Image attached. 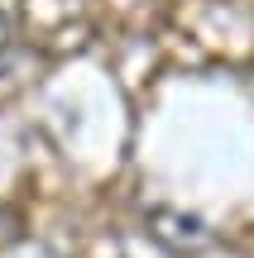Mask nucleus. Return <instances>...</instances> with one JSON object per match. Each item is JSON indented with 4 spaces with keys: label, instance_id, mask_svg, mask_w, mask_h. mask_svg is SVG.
Returning <instances> with one entry per match:
<instances>
[{
    "label": "nucleus",
    "instance_id": "nucleus-3",
    "mask_svg": "<svg viewBox=\"0 0 254 258\" xmlns=\"http://www.w3.org/2000/svg\"><path fill=\"white\" fill-rule=\"evenodd\" d=\"M5 57H10V19L0 10V67H5Z\"/></svg>",
    "mask_w": 254,
    "mask_h": 258
},
{
    "label": "nucleus",
    "instance_id": "nucleus-1",
    "mask_svg": "<svg viewBox=\"0 0 254 258\" xmlns=\"http://www.w3.org/2000/svg\"><path fill=\"white\" fill-rule=\"evenodd\" d=\"M144 230L168 253H201L211 244V230L192 211H178V206H154V211H144Z\"/></svg>",
    "mask_w": 254,
    "mask_h": 258
},
{
    "label": "nucleus",
    "instance_id": "nucleus-2",
    "mask_svg": "<svg viewBox=\"0 0 254 258\" xmlns=\"http://www.w3.org/2000/svg\"><path fill=\"white\" fill-rule=\"evenodd\" d=\"M15 234H19V220H15L10 211H0V244H10Z\"/></svg>",
    "mask_w": 254,
    "mask_h": 258
}]
</instances>
